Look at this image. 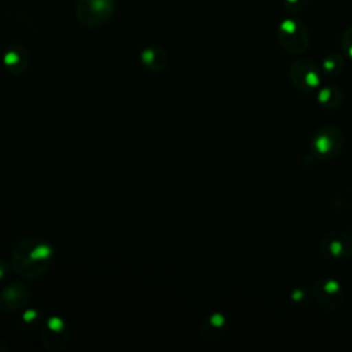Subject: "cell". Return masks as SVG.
Segmentation results:
<instances>
[{
  "mask_svg": "<svg viewBox=\"0 0 352 352\" xmlns=\"http://www.w3.org/2000/svg\"><path fill=\"white\" fill-rule=\"evenodd\" d=\"M308 4V0H285V8L289 14L301 12Z\"/></svg>",
  "mask_w": 352,
  "mask_h": 352,
  "instance_id": "5bb4252c",
  "label": "cell"
},
{
  "mask_svg": "<svg viewBox=\"0 0 352 352\" xmlns=\"http://www.w3.org/2000/svg\"><path fill=\"white\" fill-rule=\"evenodd\" d=\"M4 66L11 74H23L29 67L28 50L21 44H14L8 47L4 54Z\"/></svg>",
  "mask_w": 352,
  "mask_h": 352,
  "instance_id": "30bf717a",
  "label": "cell"
},
{
  "mask_svg": "<svg viewBox=\"0 0 352 352\" xmlns=\"http://www.w3.org/2000/svg\"><path fill=\"white\" fill-rule=\"evenodd\" d=\"M52 256V248L47 241L26 236L15 243L11 253V265L21 278L37 279L50 270Z\"/></svg>",
  "mask_w": 352,
  "mask_h": 352,
  "instance_id": "6da1fadb",
  "label": "cell"
},
{
  "mask_svg": "<svg viewBox=\"0 0 352 352\" xmlns=\"http://www.w3.org/2000/svg\"><path fill=\"white\" fill-rule=\"evenodd\" d=\"M290 77L301 91H312L320 82V73L316 63L309 59H298L290 67Z\"/></svg>",
  "mask_w": 352,
  "mask_h": 352,
  "instance_id": "5b68a950",
  "label": "cell"
},
{
  "mask_svg": "<svg viewBox=\"0 0 352 352\" xmlns=\"http://www.w3.org/2000/svg\"><path fill=\"white\" fill-rule=\"evenodd\" d=\"M316 301L329 309L337 308L342 301V290L337 280L330 278H322L315 282L312 287Z\"/></svg>",
  "mask_w": 352,
  "mask_h": 352,
  "instance_id": "ba28073f",
  "label": "cell"
},
{
  "mask_svg": "<svg viewBox=\"0 0 352 352\" xmlns=\"http://www.w3.org/2000/svg\"><path fill=\"white\" fill-rule=\"evenodd\" d=\"M276 36L280 45L292 54L304 52L309 43L307 28L294 18H287L282 21L278 28Z\"/></svg>",
  "mask_w": 352,
  "mask_h": 352,
  "instance_id": "3957f363",
  "label": "cell"
},
{
  "mask_svg": "<svg viewBox=\"0 0 352 352\" xmlns=\"http://www.w3.org/2000/svg\"><path fill=\"white\" fill-rule=\"evenodd\" d=\"M312 146L319 158L329 160L336 157L341 150L342 136L338 129L333 126H326L318 131Z\"/></svg>",
  "mask_w": 352,
  "mask_h": 352,
  "instance_id": "52a82bcc",
  "label": "cell"
},
{
  "mask_svg": "<svg viewBox=\"0 0 352 352\" xmlns=\"http://www.w3.org/2000/svg\"><path fill=\"white\" fill-rule=\"evenodd\" d=\"M227 331V320L226 318L216 312L204 319L201 324V333L206 340H217Z\"/></svg>",
  "mask_w": 352,
  "mask_h": 352,
  "instance_id": "8fae6325",
  "label": "cell"
},
{
  "mask_svg": "<svg viewBox=\"0 0 352 352\" xmlns=\"http://www.w3.org/2000/svg\"><path fill=\"white\" fill-rule=\"evenodd\" d=\"M341 45L348 56L352 58V26L346 28L341 37Z\"/></svg>",
  "mask_w": 352,
  "mask_h": 352,
  "instance_id": "9a60e30c",
  "label": "cell"
},
{
  "mask_svg": "<svg viewBox=\"0 0 352 352\" xmlns=\"http://www.w3.org/2000/svg\"><path fill=\"white\" fill-rule=\"evenodd\" d=\"M8 274V263L3 258H0V280L4 279Z\"/></svg>",
  "mask_w": 352,
  "mask_h": 352,
  "instance_id": "2e32d148",
  "label": "cell"
},
{
  "mask_svg": "<svg viewBox=\"0 0 352 352\" xmlns=\"http://www.w3.org/2000/svg\"><path fill=\"white\" fill-rule=\"evenodd\" d=\"M70 337V331L66 323L58 318L51 316L48 318L40 330V338L47 351L58 352L65 348Z\"/></svg>",
  "mask_w": 352,
  "mask_h": 352,
  "instance_id": "277c9868",
  "label": "cell"
},
{
  "mask_svg": "<svg viewBox=\"0 0 352 352\" xmlns=\"http://www.w3.org/2000/svg\"><path fill=\"white\" fill-rule=\"evenodd\" d=\"M10 349V346H8V344L6 342V341H3V340H0V352H7Z\"/></svg>",
  "mask_w": 352,
  "mask_h": 352,
  "instance_id": "e0dca14e",
  "label": "cell"
},
{
  "mask_svg": "<svg viewBox=\"0 0 352 352\" xmlns=\"http://www.w3.org/2000/svg\"><path fill=\"white\" fill-rule=\"evenodd\" d=\"M116 10L114 0H77L76 16L81 25L89 29L102 26Z\"/></svg>",
  "mask_w": 352,
  "mask_h": 352,
  "instance_id": "7a4b0ae2",
  "label": "cell"
},
{
  "mask_svg": "<svg viewBox=\"0 0 352 352\" xmlns=\"http://www.w3.org/2000/svg\"><path fill=\"white\" fill-rule=\"evenodd\" d=\"M322 254L330 258H344L352 254V238L344 232L327 234L320 242Z\"/></svg>",
  "mask_w": 352,
  "mask_h": 352,
  "instance_id": "9c48e42d",
  "label": "cell"
},
{
  "mask_svg": "<svg viewBox=\"0 0 352 352\" xmlns=\"http://www.w3.org/2000/svg\"><path fill=\"white\" fill-rule=\"evenodd\" d=\"M142 63L151 72H160L168 65V54L160 47H148L142 51Z\"/></svg>",
  "mask_w": 352,
  "mask_h": 352,
  "instance_id": "7c38bea8",
  "label": "cell"
},
{
  "mask_svg": "<svg viewBox=\"0 0 352 352\" xmlns=\"http://www.w3.org/2000/svg\"><path fill=\"white\" fill-rule=\"evenodd\" d=\"M30 300V289L22 282L7 285L0 292V308L8 314L23 309Z\"/></svg>",
  "mask_w": 352,
  "mask_h": 352,
  "instance_id": "8992f818",
  "label": "cell"
},
{
  "mask_svg": "<svg viewBox=\"0 0 352 352\" xmlns=\"http://www.w3.org/2000/svg\"><path fill=\"white\" fill-rule=\"evenodd\" d=\"M342 66V59L337 55V54H331L329 55L324 62H323V67L329 72V73H334L337 70H340Z\"/></svg>",
  "mask_w": 352,
  "mask_h": 352,
  "instance_id": "4fadbf2b",
  "label": "cell"
}]
</instances>
